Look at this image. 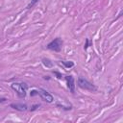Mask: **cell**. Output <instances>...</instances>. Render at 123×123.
Masks as SVG:
<instances>
[{
	"instance_id": "6da1fadb",
	"label": "cell",
	"mask_w": 123,
	"mask_h": 123,
	"mask_svg": "<svg viewBox=\"0 0 123 123\" xmlns=\"http://www.w3.org/2000/svg\"><path fill=\"white\" fill-rule=\"evenodd\" d=\"M12 88L17 93V95L21 98H24L26 96L28 85L26 83H12Z\"/></svg>"
},
{
	"instance_id": "7a4b0ae2",
	"label": "cell",
	"mask_w": 123,
	"mask_h": 123,
	"mask_svg": "<svg viewBox=\"0 0 123 123\" xmlns=\"http://www.w3.org/2000/svg\"><path fill=\"white\" fill-rule=\"evenodd\" d=\"M77 84H78V86L82 89H86V90H89V91H95L96 90V86L83 77L78 78Z\"/></svg>"
},
{
	"instance_id": "3957f363",
	"label": "cell",
	"mask_w": 123,
	"mask_h": 123,
	"mask_svg": "<svg viewBox=\"0 0 123 123\" xmlns=\"http://www.w3.org/2000/svg\"><path fill=\"white\" fill-rule=\"evenodd\" d=\"M62 44H63L62 39L60 38V37H56V38H54L51 42H49L46 47H47L49 50H52V51H55V52H60V51L62 50Z\"/></svg>"
},
{
	"instance_id": "8fae6325",
	"label": "cell",
	"mask_w": 123,
	"mask_h": 123,
	"mask_svg": "<svg viewBox=\"0 0 123 123\" xmlns=\"http://www.w3.org/2000/svg\"><path fill=\"white\" fill-rule=\"evenodd\" d=\"M87 47H88V39L86 38V45L84 46V48H85V50H86V49Z\"/></svg>"
},
{
	"instance_id": "30bf717a",
	"label": "cell",
	"mask_w": 123,
	"mask_h": 123,
	"mask_svg": "<svg viewBox=\"0 0 123 123\" xmlns=\"http://www.w3.org/2000/svg\"><path fill=\"white\" fill-rule=\"evenodd\" d=\"M53 73L57 76V78L58 79H62V75L61 74V73H59V72H57V71H53Z\"/></svg>"
},
{
	"instance_id": "ba28073f",
	"label": "cell",
	"mask_w": 123,
	"mask_h": 123,
	"mask_svg": "<svg viewBox=\"0 0 123 123\" xmlns=\"http://www.w3.org/2000/svg\"><path fill=\"white\" fill-rule=\"evenodd\" d=\"M61 62H62V64H63L66 68H71V67H73L74 66V62H68V61H61Z\"/></svg>"
},
{
	"instance_id": "9c48e42d",
	"label": "cell",
	"mask_w": 123,
	"mask_h": 123,
	"mask_svg": "<svg viewBox=\"0 0 123 123\" xmlns=\"http://www.w3.org/2000/svg\"><path fill=\"white\" fill-rule=\"evenodd\" d=\"M38 1H39V0H31V2L29 3V5L27 6V8H28V9L33 8V7H34V6H35V5H36V4H37Z\"/></svg>"
},
{
	"instance_id": "277c9868",
	"label": "cell",
	"mask_w": 123,
	"mask_h": 123,
	"mask_svg": "<svg viewBox=\"0 0 123 123\" xmlns=\"http://www.w3.org/2000/svg\"><path fill=\"white\" fill-rule=\"evenodd\" d=\"M37 95H39V96L41 97V99H42L43 101L47 102V103H52L53 100H54L53 96H52L48 91H46V90L43 89V88H38V89H37Z\"/></svg>"
},
{
	"instance_id": "5b68a950",
	"label": "cell",
	"mask_w": 123,
	"mask_h": 123,
	"mask_svg": "<svg viewBox=\"0 0 123 123\" xmlns=\"http://www.w3.org/2000/svg\"><path fill=\"white\" fill-rule=\"evenodd\" d=\"M65 80H66V84H67V87L69 88V90L74 93L75 92V82H74V78L72 75H67L65 76Z\"/></svg>"
},
{
	"instance_id": "8992f818",
	"label": "cell",
	"mask_w": 123,
	"mask_h": 123,
	"mask_svg": "<svg viewBox=\"0 0 123 123\" xmlns=\"http://www.w3.org/2000/svg\"><path fill=\"white\" fill-rule=\"evenodd\" d=\"M11 107L13 108L14 110H17L20 111H25L28 110V107L25 104H11Z\"/></svg>"
},
{
	"instance_id": "52a82bcc",
	"label": "cell",
	"mask_w": 123,
	"mask_h": 123,
	"mask_svg": "<svg viewBox=\"0 0 123 123\" xmlns=\"http://www.w3.org/2000/svg\"><path fill=\"white\" fill-rule=\"evenodd\" d=\"M42 63L44 64V66H46L47 68H52L53 67V62L49 60V59H46V58H44V59H42Z\"/></svg>"
}]
</instances>
